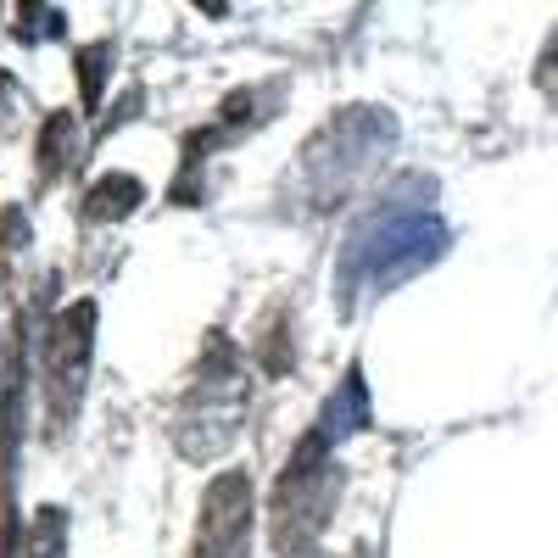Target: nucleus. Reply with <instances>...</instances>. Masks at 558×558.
Listing matches in <instances>:
<instances>
[{"mask_svg":"<svg viewBox=\"0 0 558 558\" xmlns=\"http://www.w3.org/2000/svg\"><path fill=\"white\" fill-rule=\"evenodd\" d=\"M397 146V118L380 107H341L330 123H318L313 140L296 151V184L302 202L313 213H336L347 207L363 179L386 162V151Z\"/></svg>","mask_w":558,"mask_h":558,"instance_id":"3","label":"nucleus"},{"mask_svg":"<svg viewBox=\"0 0 558 558\" xmlns=\"http://www.w3.org/2000/svg\"><path fill=\"white\" fill-rule=\"evenodd\" d=\"M140 202H146V184H140L134 173H101V179L84 191L78 218H84V223H123L129 213H140Z\"/></svg>","mask_w":558,"mask_h":558,"instance_id":"8","label":"nucleus"},{"mask_svg":"<svg viewBox=\"0 0 558 558\" xmlns=\"http://www.w3.org/2000/svg\"><path fill=\"white\" fill-rule=\"evenodd\" d=\"M112 57H118V45H112V39H89V45H78V51H73V73L84 78V118L96 112L101 96H107Z\"/></svg>","mask_w":558,"mask_h":558,"instance_id":"9","label":"nucleus"},{"mask_svg":"<svg viewBox=\"0 0 558 558\" xmlns=\"http://www.w3.org/2000/svg\"><path fill=\"white\" fill-rule=\"evenodd\" d=\"M96 302L73 296L51 324L39 330V402L51 436L73 430V418L84 413L89 391V357H96Z\"/></svg>","mask_w":558,"mask_h":558,"instance_id":"5","label":"nucleus"},{"mask_svg":"<svg viewBox=\"0 0 558 558\" xmlns=\"http://www.w3.org/2000/svg\"><path fill=\"white\" fill-rule=\"evenodd\" d=\"M531 84H536V96H542L547 107H558V28L542 39L536 68H531Z\"/></svg>","mask_w":558,"mask_h":558,"instance_id":"10","label":"nucleus"},{"mask_svg":"<svg viewBox=\"0 0 558 558\" xmlns=\"http://www.w3.org/2000/svg\"><path fill=\"white\" fill-rule=\"evenodd\" d=\"M252 531H257V486L246 470H218L202 486L196 502V531L184 558H252Z\"/></svg>","mask_w":558,"mask_h":558,"instance_id":"6","label":"nucleus"},{"mask_svg":"<svg viewBox=\"0 0 558 558\" xmlns=\"http://www.w3.org/2000/svg\"><path fill=\"white\" fill-rule=\"evenodd\" d=\"M246 408H252V375L229 336H213L202 347V363L191 368V380L179 391L173 408V452L184 463H213L246 430Z\"/></svg>","mask_w":558,"mask_h":558,"instance_id":"4","label":"nucleus"},{"mask_svg":"<svg viewBox=\"0 0 558 558\" xmlns=\"http://www.w3.org/2000/svg\"><path fill=\"white\" fill-rule=\"evenodd\" d=\"M408 184H397L391 196H380L352 223L341 263H336V307L341 313H357L363 296L397 291L402 279L425 274L447 252V223L436 213V191L425 184L418 196H408Z\"/></svg>","mask_w":558,"mask_h":558,"instance_id":"1","label":"nucleus"},{"mask_svg":"<svg viewBox=\"0 0 558 558\" xmlns=\"http://www.w3.org/2000/svg\"><path fill=\"white\" fill-rule=\"evenodd\" d=\"M23 101V89H17V78L7 73V68H0V129H7L12 123V107Z\"/></svg>","mask_w":558,"mask_h":558,"instance_id":"11","label":"nucleus"},{"mask_svg":"<svg viewBox=\"0 0 558 558\" xmlns=\"http://www.w3.org/2000/svg\"><path fill=\"white\" fill-rule=\"evenodd\" d=\"M84 112H45L39 134H34V173L39 191H51L57 179H68L84 162Z\"/></svg>","mask_w":558,"mask_h":558,"instance_id":"7","label":"nucleus"},{"mask_svg":"<svg viewBox=\"0 0 558 558\" xmlns=\"http://www.w3.org/2000/svg\"><path fill=\"white\" fill-rule=\"evenodd\" d=\"M341 436L324 430L318 418L296 436L286 470H279L274 492H268V547L274 558H307L318 553V536L336 525V508L347 492V470H341Z\"/></svg>","mask_w":558,"mask_h":558,"instance_id":"2","label":"nucleus"},{"mask_svg":"<svg viewBox=\"0 0 558 558\" xmlns=\"http://www.w3.org/2000/svg\"><path fill=\"white\" fill-rule=\"evenodd\" d=\"M352 558H380V553H375V547H368V542H363V547H357Z\"/></svg>","mask_w":558,"mask_h":558,"instance_id":"12","label":"nucleus"}]
</instances>
